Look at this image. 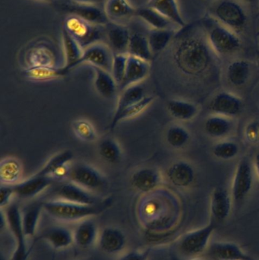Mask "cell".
Returning <instances> with one entry per match:
<instances>
[{"mask_svg":"<svg viewBox=\"0 0 259 260\" xmlns=\"http://www.w3.org/2000/svg\"><path fill=\"white\" fill-rule=\"evenodd\" d=\"M110 199L94 205H82L56 200L43 203L44 209L50 216L61 221H83L100 215L111 205Z\"/></svg>","mask_w":259,"mask_h":260,"instance_id":"7a4b0ae2","label":"cell"},{"mask_svg":"<svg viewBox=\"0 0 259 260\" xmlns=\"http://www.w3.org/2000/svg\"><path fill=\"white\" fill-rule=\"evenodd\" d=\"M114 56V52L109 46L103 43L97 42L84 49L79 65L83 62H88L91 64V67H97L111 73Z\"/></svg>","mask_w":259,"mask_h":260,"instance_id":"30bf717a","label":"cell"},{"mask_svg":"<svg viewBox=\"0 0 259 260\" xmlns=\"http://www.w3.org/2000/svg\"><path fill=\"white\" fill-rule=\"evenodd\" d=\"M100 1V0H71L74 3L86 5H97Z\"/></svg>","mask_w":259,"mask_h":260,"instance_id":"c3c4849f","label":"cell"},{"mask_svg":"<svg viewBox=\"0 0 259 260\" xmlns=\"http://www.w3.org/2000/svg\"><path fill=\"white\" fill-rule=\"evenodd\" d=\"M109 46L114 54L127 53L131 33L123 24L109 21L104 26Z\"/></svg>","mask_w":259,"mask_h":260,"instance_id":"5bb4252c","label":"cell"},{"mask_svg":"<svg viewBox=\"0 0 259 260\" xmlns=\"http://www.w3.org/2000/svg\"><path fill=\"white\" fill-rule=\"evenodd\" d=\"M92 67L96 73L94 86L97 92L104 99H112L115 95L118 86L114 76L109 72L97 67Z\"/></svg>","mask_w":259,"mask_h":260,"instance_id":"f1b7e54d","label":"cell"},{"mask_svg":"<svg viewBox=\"0 0 259 260\" xmlns=\"http://www.w3.org/2000/svg\"><path fill=\"white\" fill-rule=\"evenodd\" d=\"M209 47L200 37L187 35L181 38L173 53L178 68L190 76L202 74L211 62Z\"/></svg>","mask_w":259,"mask_h":260,"instance_id":"6da1fadb","label":"cell"},{"mask_svg":"<svg viewBox=\"0 0 259 260\" xmlns=\"http://www.w3.org/2000/svg\"><path fill=\"white\" fill-rule=\"evenodd\" d=\"M169 181L179 188H187L191 186L195 180L196 174L193 167L183 160L175 162L167 170Z\"/></svg>","mask_w":259,"mask_h":260,"instance_id":"ffe728a7","label":"cell"},{"mask_svg":"<svg viewBox=\"0 0 259 260\" xmlns=\"http://www.w3.org/2000/svg\"><path fill=\"white\" fill-rule=\"evenodd\" d=\"M146 6L164 15L175 25L181 28L187 26V23L181 15L177 0H149Z\"/></svg>","mask_w":259,"mask_h":260,"instance_id":"603a6c76","label":"cell"},{"mask_svg":"<svg viewBox=\"0 0 259 260\" xmlns=\"http://www.w3.org/2000/svg\"><path fill=\"white\" fill-rule=\"evenodd\" d=\"M245 137L250 143H258L259 142V123L251 122L245 129Z\"/></svg>","mask_w":259,"mask_h":260,"instance_id":"bcb514c9","label":"cell"},{"mask_svg":"<svg viewBox=\"0 0 259 260\" xmlns=\"http://www.w3.org/2000/svg\"><path fill=\"white\" fill-rule=\"evenodd\" d=\"M43 209V203H35L24 209L22 213V223L27 238L34 236Z\"/></svg>","mask_w":259,"mask_h":260,"instance_id":"8d00e7d4","label":"cell"},{"mask_svg":"<svg viewBox=\"0 0 259 260\" xmlns=\"http://www.w3.org/2000/svg\"><path fill=\"white\" fill-rule=\"evenodd\" d=\"M150 250L144 251H132L123 256L119 260H147L149 259Z\"/></svg>","mask_w":259,"mask_h":260,"instance_id":"7dc6e473","label":"cell"},{"mask_svg":"<svg viewBox=\"0 0 259 260\" xmlns=\"http://www.w3.org/2000/svg\"><path fill=\"white\" fill-rule=\"evenodd\" d=\"M128 53L114 54L113 61L111 74L114 76L119 87L123 83L126 74V64H127Z\"/></svg>","mask_w":259,"mask_h":260,"instance_id":"ee69618b","label":"cell"},{"mask_svg":"<svg viewBox=\"0 0 259 260\" xmlns=\"http://www.w3.org/2000/svg\"><path fill=\"white\" fill-rule=\"evenodd\" d=\"M7 225L13 236L15 242V251L12 255V260H27L29 250L26 243L25 233L22 223V212L19 206L15 203H10L6 206V210Z\"/></svg>","mask_w":259,"mask_h":260,"instance_id":"8992f818","label":"cell"},{"mask_svg":"<svg viewBox=\"0 0 259 260\" xmlns=\"http://www.w3.org/2000/svg\"><path fill=\"white\" fill-rule=\"evenodd\" d=\"M205 253L214 260H249L252 258L235 243L231 242L212 243Z\"/></svg>","mask_w":259,"mask_h":260,"instance_id":"ac0fdd59","label":"cell"},{"mask_svg":"<svg viewBox=\"0 0 259 260\" xmlns=\"http://www.w3.org/2000/svg\"><path fill=\"white\" fill-rule=\"evenodd\" d=\"M254 167H255V172H256L259 181V152L255 154V158H254Z\"/></svg>","mask_w":259,"mask_h":260,"instance_id":"681fc988","label":"cell"},{"mask_svg":"<svg viewBox=\"0 0 259 260\" xmlns=\"http://www.w3.org/2000/svg\"><path fill=\"white\" fill-rule=\"evenodd\" d=\"M176 35V30L173 28H152L147 37L154 58L167 48Z\"/></svg>","mask_w":259,"mask_h":260,"instance_id":"484cf974","label":"cell"},{"mask_svg":"<svg viewBox=\"0 0 259 260\" xmlns=\"http://www.w3.org/2000/svg\"><path fill=\"white\" fill-rule=\"evenodd\" d=\"M243 1L246 2V3H253L256 2V0H243Z\"/></svg>","mask_w":259,"mask_h":260,"instance_id":"816d5d0a","label":"cell"},{"mask_svg":"<svg viewBox=\"0 0 259 260\" xmlns=\"http://www.w3.org/2000/svg\"><path fill=\"white\" fill-rule=\"evenodd\" d=\"M136 9L128 0H107L103 8L109 21L119 24L135 15Z\"/></svg>","mask_w":259,"mask_h":260,"instance_id":"7402d4cb","label":"cell"},{"mask_svg":"<svg viewBox=\"0 0 259 260\" xmlns=\"http://www.w3.org/2000/svg\"><path fill=\"white\" fill-rule=\"evenodd\" d=\"M62 9L68 15H76L96 25L105 26L109 22L104 10L97 5L79 4L70 2L62 4Z\"/></svg>","mask_w":259,"mask_h":260,"instance_id":"4fadbf2b","label":"cell"},{"mask_svg":"<svg viewBox=\"0 0 259 260\" xmlns=\"http://www.w3.org/2000/svg\"><path fill=\"white\" fill-rule=\"evenodd\" d=\"M170 260H199L195 258V259H184V258L178 257V256H172Z\"/></svg>","mask_w":259,"mask_h":260,"instance_id":"f907efd6","label":"cell"},{"mask_svg":"<svg viewBox=\"0 0 259 260\" xmlns=\"http://www.w3.org/2000/svg\"><path fill=\"white\" fill-rule=\"evenodd\" d=\"M58 200L82 205H94L99 203L96 197L85 188L69 182L62 185L56 192Z\"/></svg>","mask_w":259,"mask_h":260,"instance_id":"2e32d148","label":"cell"},{"mask_svg":"<svg viewBox=\"0 0 259 260\" xmlns=\"http://www.w3.org/2000/svg\"><path fill=\"white\" fill-rule=\"evenodd\" d=\"M207 38L211 48L218 54L234 53L240 49L241 41L236 32L217 21L207 29Z\"/></svg>","mask_w":259,"mask_h":260,"instance_id":"5b68a950","label":"cell"},{"mask_svg":"<svg viewBox=\"0 0 259 260\" xmlns=\"http://www.w3.org/2000/svg\"><path fill=\"white\" fill-rule=\"evenodd\" d=\"M15 195L13 185L1 184L0 187V206L1 209L10 204L12 196Z\"/></svg>","mask_w":259,"mask_h":260,"instance_id":"f6af8a7d","label":"cell"},{"mask_svg":"<svg viewBox=\"0 0 259 260\" xmlns=\"http://www.w3.org/2000/svg\"><path fill=\"white\" fill-rule=\"evenodd\" d=\"M249 260H255V259H254L253 258H252V259H249Z\"/></svg>","mask_w":259,"mask_h":260,"instance_id":"db71d44e","label":"cell"},{"mask_svg":"<svg viewBox=\"0 0 259 260\" xmlns=\"http://www.w3.org/2000/svg\"><path fill=\"white\" fill-rule=\"evenodd\" d=\"M72 129L76 136L85 142H94L97 139V133L93 125L88 120L79 119L73 122Z\"/></svg>","mask_w":259,"mask_h":260,"instance_id":"7bdbcfd3","label":"cell"},{"mask_svg":"<svg viewBox=\"0 0 259 260\" xmlns=\"http://www.w3.org/2000/svg\"><path fill=\"white\" fill-rule=\"evenodd\" d=\"M154 100H155V98L152 97V96H145L144 99H141L139 102L126 108L121 114L115 116V117H113L109 129H114L120 122L127 120V119L133 118V117L139 115L152 105Z\"/></svg>","mask_w":259,"mask_h":260,"instance_id":"74e56055","label":"cell"},{"mask_svg":"<svg viewBox=\"0 0 259 260\" xmlns=\"http://www.w3.org/2000/svg\"><path fill=\"white\" fill-rule=\"evenodd\" d=\"M68 179L90 192L102 189L106 185V180L101 173L85 164H77L70 168Z\"/></svg>","mask_w":259,"mask_h":260,"instance_id":"9c48e42d","label":"cell"},{"mask_svg":"<svg viewBox=\"0 0 259 260\" xmlns=\"http://www.w3.org/2000/svg\"><path fill=\"white\" fill-rule=\"evenodd\" d=\"M41 238L56 250L67 248L74 242L72 232L63 227L50 228L44 232Z\"/></svg>","mask_w":259,"mask_h":260,"instance_id":"83f0119b","label":"cell"},{"mask_svg":"<svg viewBox=\"0 0 259 260\" xmlns=\"http://www.w3.org/2000/svg\"><path fill=\"white\" fill-rule=\"evenodd\" d=\"M22 174V167L17 159L8 157L0 164V181L1 184L15 185L19 183Z\"/></svg>","mask_w":259,"mask_h":260,"instance_id":"836d02e7","label":"cell"},{"mask_svg":"<svg viewBox=\"0 0 259 260\" xmlns=\"http://www.w3.org/2000/svg\"><path fill=\"white\" fill-rule=\"evenodd\" d=\"M232 203L231 194L225 188L221 186L214 188L210 200L211 221L217 224L226 221L231 215Z\"/></svg>","mask_w":259,"mask_h":260,"instance_id":"7c38bea8","label":"cell"},{"mask_svg":"<svg viewBox=\"0 0 259 260\" xmlns=\"http://www.w3.org/2000/svg\"><path fill=\"white\" fill-rule=\"evenodd\" d=\"M98 229L92 220H83L73 232L74 242L78 247L87 249L92 247L98 241Z\"/></svg>","mask_w":259,"mask_h":260,"instance_id":"cb8c5ba5","label":"cell"},{"mask_svg":"<svg viewBox=\"0 0 259 260\" xmlns=\"http://www.w3.org/2000/svg\"><path fill=\"white\" fill-rule=\"evenodd\" d=\"M253 184L252 165L247 158L237 164L233 179L231 197L233 203L239 206L248 197Z\"/></svg>","mask_w":259,"mask_h":260,"instance_id":"ba28073f","label":"cell"},{"mask_svg":"<svg viewBox=\"0 0 259 260\" xmlns=\"http://www.w3.org/2000/svg\"><path fill=\"white\" fill-rule=\"evenodd\" d=\"M204 128L208 136L215 139H220L231 133L233 123L228 117L215 114L207 119Z\"/></svg>","mask_w":259,"mask_h":260,"instance_id":"d6a6232c","label":"cell"},{"mask_svg":"<svg viewBox=\"0 0 259 260\" xmlns=\"http://www.w3.org/2000/svg\"><path fill=\"white\" fill-rule=\"evenodd\" d=\"M65 28L78 42L82 48L95 43L100 42L103 33L104 26L96 25L76 15H68L63 24Z\"/></svg>","mask_w":259,"mask_h":260,"instance_id":"277c9868","label":"cell"},{"mask_svg":"<svg viewBox=\"0 0 259 260\" xmlns=\"http://www.w3.org/2000/svg\"><path fill=\"white\" fill-rule=\"evenodd\" d=\"M127 53L149 62L154 59L147 37L136 32L131 34Z\"/></svg>","mask_w":259,"mask_h":260,"instance_id":"1f68e13d","label":"cell"},{"mask_svg":"<svg viewBox=\"0 0 259 260\" xmlns=\"http://www.w3.org/2000/svg\"><path fill=\"white\" fill-rule=\"evenodd\" d=\"M240 148L238 145L233 141H224L218 142L213 147V154L220 160H231L237 157Z\"/></svg>","mask_w":259,"mask_h":260,"instance_id":"b9f144b4","label":"cell"},{"mask_svg":"<svg viewBox=\"0 0 259 260\" xmlns=\"http://www.w3.org/2000/svg\"><path fill=\"white\" fill-rule=\"evenodd\" d=\"M167 108L170 115L180 121L193 120L199 113V108L196 104L179 99L169 101Z\"/></svg>","mask_w":259,"mask_h":260,"instance_id":"4316f807","label":"cell"},{"mask_svg":"<svg viewBox=\"0 0 259 260\" xmlns=\"http://www.w3.org/2000/svg\"><path fill=\"white\" fill-rule=\"evenodd\" d=\"M216 20L234 32L246 27L247 15L241 6L234 0H223L214 9Z\"/></svg>","mask_w":259,"mask_h":260,"instance_id":"52a82bcc","label":"cell"},{"mask_svg":"<svg viewBox=\"0 0 259 260\" xmlns=\"http://www.w3.org/2000/svg\"><path fill=\"white\" fill-rule=\"evenodd\" d=\"M68 72L64 68H56L51 66H33L23 72V74L30 80L47 81L66 76Z\"/></svg>","mask_w":259,"mask_h":260,"instance_id":"f546056e","label":"cell"},{"mask_svg":"<svg viewBox=\"0 0 259 260\" xmlns=\"http://www.w3.org/2000/svg\"><path fill=\"white\" fill-rule=\"evenodd\" d=\"M161 181V174L155 168H144L132 174L131 183L140 192L147 193L155 190Z\"/></svg>","mask_w":259,"mask_h":260,"instance_id":"44dd1931","label":"cell"},{"mask_svg":"<svg viewBox=\"0 0 259 260\" xmlns=\"http://www.w3.org/2000/svg\"><path fill=\"white\" fill-rule=\"evenodd\" d=\"M243 101L232 93L221 91L216 94L209 104L210 111L217 115L231 118L243 111Z\"/></svg>","mask_w":259,"mask_h":260,"instance_id":"8fae6325","label":"cell"},{"mask_svg":"<svg viewBox=\"0 0 259 260\" xmlns=\"http://www.w3.org/2000/svg\"><path fill=\"white\" fill-rule=\"evenodd\" d=\"M217 224L213 221L205 227L192 231L181 237L177 243L179 253L184 259H195L206 252Z\"/></svg>","mask_w":259,"mask_h":260,"instance_id":"3957f363","label":"cell"},{"mask_svg":"<svg viewBox=\"0 0 259 260\" xmlns=\"http://www.w3.org/2000/svg\"><path fill=\"white\" fill-rule=\"evenodd\" d=\"M51 182V177L39 175L36 173L27 180L13 185L14 192L20 198H33L45 190Z\"/></svg>","mask_w":259,"mask_h":260,"instance_id":"d6986e66","label":"cell"},{"mask_svg":"<svg viewBox=\"0 0 259 260\" xmlns=\"http://www.w3.org/2000/svg\"><path fill=\"white\" fill-rule=\"evenodd\" d=\"M72 158V152L68 150L58 153L57 154L52 157L36 174L41 176L51 177L55 171L65 165H68V162L71 161Z\"/></svg>","mask_w":259,"mask_h":260,"instance_id":"f35d334b","label":"cell"},{"mask_svg":"<svg viewBox=\"0 0 259 260\" xmlns=\"http://www.w3.org/2000/svg\"><path fill=\"white\" fill-rule=\"evenodd\" d=\"M38 1L44 2V3H50V2H52L53 0H38Z\"/></svg>","mask_w":259,"mask_h":260,"instance_id":"f5cc1de1","label":"cell"},{"mask_svg":"<svg viewBox=\"0 0 259 260\" xmlns=\"http://www.w3.org/2000/svg\"><path fill=\"white\" fill-rule=\"evenodd\" d=\"M144 97L145 95H144V88L138 84L125 88L123 90V92L117 102V108H116L114 117L121 114L126 108L139 102Z\"/></svg>","mask_w":259,"mask_h":260,"instance_id":"e575fe53","label":"cell"},{"mask_svg":"<svg viewBox=\"0 0 259 260\" xmlns=\"http://www.w3.org/2000/svg\"><path fill=\"white\" fill-rule=\"evenodd\" d=\"M62 41L65 53V64L64 68L69 72L79 66V60L83 54L84 49L79 43L62 27Z\"/></svg>","mask_w":259,"mask_h":260,"instance_id":"d4e9b609","label":"cell"},{"mask_svg":"<svg viewBox=\"0 0 259 260\" xmlns=\"http://www.w3.org/2000/svg\"><path fill=\"white\" fill-rule=\"evenodd\" d=\"M99 153L102 158L108 163L117 164L121 160L122 151L120 145L110 138H106L100 142Z\"/></svg>","mask_w":259,"mask_h":260,"instance_id":"ab89813d","label":"cell"},{"mask_svg":"<svg viewBox=\"0 0 259 260\" xmlns=\"http://www.w3.org/2000/svg\"><path fill=\"white\" fill-rule=\"evenodd\" d=\"M98 245L104 253L117 254L123 251L126 247V235L117 228H105L99 235Z\"/></svg>","mask_w":259,"mask_h":260,"instance_id":"9a60e30c","label":"cell"},{"mask_svg":"<svg viewBox=\"0 0 259 260\" xmlns=\"http://www.w3.org/2000/svg\"><path fill=\"white\" fill-rule=\"evenodd\" d=\"M167 143L175 148H180L185 146L190 139L188 130L181 126H172L167 129L166 135Z\"/></svg>","mask_w":259,"mask_h":260,"instance_id":"60d3db41","label":"cell"},{"mask_svg":"<svg viewBox=\"0 0 259 260\" xmlns=\"http://www.w3.org/2000/svg\"><path fill=\"white\" fill-rule=\"evenodd\" d=\"M250 64L243 59H237L228 66L227 78L228 82L235 87L244 85L250 76Z\"/></svg>","mask_w":259,"mask_h":260,"instance_id":"4dcf8cb0","label":"cell"},{"mask_svg":"<svg viewBox=\"0 0 259 260\" xmlns=\"http://www.w3.org/2000/svg\"><path fill=\"white\" fill-rule=\"evenodd\" d=\"M149 71V62L128 54L126 74L120 88L123 90L132 85H138L141 81L147 77Z\"/></svg>","mask_w":259,"mask_h":260,"instance_id":"e0dca14e","label":"cell"},{"mask_svg":"<svg viewBox=\"0 0 259 260\" xmlns=\"http://www.w3.org/2000/svg\"><path fill=\"white\" fill-rule=\"evenodd\" d=\"M135 15L139 17L152 29L172 28V24H173L164 15L147 6L137 9Z\"/></svg>","mask_w":259,"mask_h":260,"instance_id":"d590c367","label":"cell"}]
</instances>
